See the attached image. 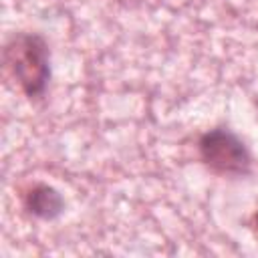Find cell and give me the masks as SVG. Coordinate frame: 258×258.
<instances>
[{"label": "cell", "instance_id": "obj_1", "mask_svg": "<svg viewBox=\"0 0 258 258\" xmlns=\"http://www.w3.org/2000/svg\"><path fill=\"white\" fill-rule=\"evenodd\" d=\"M4 64L26 97L34 99L46 91L50 79V52L40 34H14L4 46Z\"/></svg>", "mask_w": 258, "mask_h": 258}, {"label": "cell", "instance_id": "obj_2", "mask_svg": "<svg viewBox=\"0 0 258 258\" xmlns=\"http://www.w3.org/2000/svg\"><path fill=\"white\" fill-rule=\"evenodd\" d=\"M204 165L224 177H242L252 169V155L246 143L230 129L216 127L206 131L198 141Z\"/></svg>", "mask_w": 258, "mask_h": 258}, {"label": "cell", "instance_id": "obj_3", "mask_svg": "<svg viewBox=\"0 0 258 258\" xmlns=\"http://www.w3.org/2000/svg\"><path fill=\"white\" fill-rule=\"evenodd\" d=\"M24 208L28 214L40 218V220H54L64 210L62 196L46 183H36L24 194Z\"/></svg>", "mask_w": 258, "mask_h": 258}, {"label": "cell", "instance_id": "obj_4", "mask_svg": "<svg viewBox=\"0 0 258 258\" xmlns=\"http://www.w3.org/2000/svg\"><path fill=\"white\" fill-rule=\"evenodd\" d=\"M252 224H254V230H256V234H258V208H256V212H254V218H252Z\"/></svg>", "mask_w": 258, "mask_h": 258}]
</instances>
